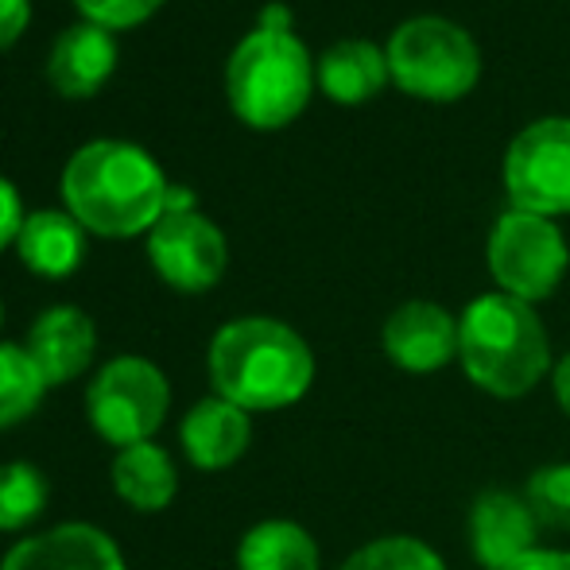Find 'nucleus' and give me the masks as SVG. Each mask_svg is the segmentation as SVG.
I'll return each mask as SVG.
<instances>
[{
	"instance_id": "10",
	"label": "nucleus",
	"mask_w": 570,
	"mask_h": 570,
	"mask_svg": "<svg viewBox=\"0 0 570 570\" xmlns=\"http://www.w3.org/2000/svg\"><path fill=\"white\" fill-rule=\"evenodd\" d=\"M389 361L404 373H435L458 357V318L439 303H400L381 331Z\"/></svg>"
},
{
	"instance_id": "13",
	"label": "nucleus",
	"mask_w": 570,
	"mask_h": 570,
	"mask_svg": "<svg viewBox=\"0 0 570 570\" xmlns=\"http://www.w3.org/2000/svg\"><path fill=\"white\" fill-rule=\"evenodd\" d=\"M98 350V331L94 318L78 307H51L36 318L28 334V357L43 373L47 389L51 384H70L86 373Z\"/></svg>"
},
{
	"instance_id": "16",
	"label": "nucleus",
	"mask_w": 570,
	"mask_h": 570,
	"mask_svg": "<svg viewBox=\"0 0 570 570\" xmlns=\"http://www.w3.org/2000/svg\"><path fill=\"white\" fill-rule=\"evenodd\" d=\"M318 90L338 106H361L373 101L384 86L392 82L389 75V55L368 39H342V43L326 47L318 59Z\"/></svg>"
},
{
	"instance_id": "27",
	"label": "nucleus",
	"mask_w": 570,
	"mask_h": 570,
	"mask_svg": "<svg viewBox=\"0 0 570 570\" xmlns=\"http://www.w3.org/2000/svg\"><path fill=\"white\" fill-rule=\"evenodd\" d=\"M504 570H570V556H567V551H543V548H535L532 556L517 559V563L504 567Z\"/></svg>"
},
{
	"instance_id": "12",
	"label": "nucleus",
	"mask_w": 570,
	"mask_h": 570,
	"mask_svg": "<svg viewBox=\"0 0 570 570\" xmlns=\"http://www.w3.org/2000/svg\"><path fill=\"white\" fill-rule=\"evenodd\" d=\"M0 570H125V556L101 528L59 524L16 543Z\"/></svg>"
},
{
	"instance_id": "15",
	"label": "nucleus",
	"mask_w": 570,
	"mask_h": 570,
	"mask_svg": "<svg viewBox=\"0 0 570 570\" xmlns=\"http://www.w3.org/2000/svg\"><path fill=\"white\" fill-rule=\"evenodd\" d=\"M183 451H187L190 465L198 470H226L248 451V439H253V423L248 412L222 396L198 400L187 415H183Z\"/></svg>"
},
{
	"instance_id": "14",
	"label": "nucleus",
	"mask_w": 570,
	"mask_h": 570,
	"mask_svg": "<svg viewBox=\"0 0 570 570\" xmlns=\"http://www.w3.org/2000/svg\"><path fill=\"white\" fill-rule=\"evenodd\" d=\"M117 70V43L114 31L98 23H75L51 47L47 78L62 98H94Z\"/></svg>"
},
{
	"instance_id": "25",
	"label": "nucleus",
	"mask_w": 570,
	"mask_h": 570,
	"mask_svg": "<svg viewBox=\"0 0 570 570\" xmlns=\"http://www.w3.org/2000/svg\"><path fill=\"white\" fill-rule=\"evenodd\" d=\"M23 229V206H20V195H16L12 183L0 175V248L16 245Z\"/></svg>"
},
{
	"instance_id": "1",
	"label": "nucleus",
	"mask_w": 570,
	"mask_h": 570,
	"mask_svg": "<svg viewBox=\"0 0 570 570\" xmlns=\"http://www.w3.org/2000/svg\"><path fill=\"white\" fill-rule=\"evenodd\" d=\"M167 187L159 164L128 140H94L70 156L62 171L67 214L98 237L151 233L164 218Z\"/></svg>"
},
{
	"instance_id": "6",
	"label": "nucleus",
	"mask_w": 570,
	"mask_h": 570,
	"mask_svg": "<svg viewBox=\"0 0 570 570\" xmlns=\"http://www.w3.org/2000/svg\"><path fill=\"white\" fill-rule=\"evenodd\" d=\"M167 404H171L167 376L144 357L109 361L94 376L90 396H86V412H90L94 431L106 443H114L117 451L136 443H151V435L167 420Z\"/></svg>"
},
{
	"instance_id": "20",
	"label": "nucleus",
	"mask_w": 570,
	"mask_h": 570,
	"mask_svg": "<svg viewBox=\"0 0 570 570\" xmlns=\"http://www.w3.org/2000/svg\"><path fill=\"white\" fill-rule=\"evenodd\" d=\"M43 392L47 381L36 368V361L28 357V350L0 342V431L28 420L43 400Z\"/></svg>"
},
{
	"instance_id": "21",
	"label": "nucleus",
	"mask_w": 570,
	"mask_h": 570,
	"mask_svg": "<svg viewBox=\"0 0 570 570\" xmlns=\"http://www.w3.org/2000/svg\"><path fill=\"white\" fill-rule=\"evenodd\" d=\"M47 509V478L31 462L0 465V532H20Z\"/></svg>"
},
{
	"instance_id": "22",
	"label": "nucleus",
	"mask_w": 570,
	"mask_h": 570,
	"mask_svg": "<svg viewBox=\"0 0 570 570\" xmlns=\"http://www.w3.org/2000/svg\"><path fill=\"white\" fill-rule=\"evenodd\" d=\"M342 570H446V567L415 535H381V540L353 551L342 563Z\"/></svg>"
},
{
	"instance_id": "30",
	"label": "nucleus",
	"mask_w": 570,
	"mask_h": 570,
	"mask_svg": "<svg viewBox=\"0 0 570 570\" xmlns=\"http://www.w3.org/2000/svg\"><path fill=\"white\" fill-rule=\"evenodd\" d=\"M0 323H4V311H0Z\"/></svg>"
},
{
	"instance_id": "2",
	"label": "nucleus",
	"mask_w": 570,
	"mask_h": 570,
	"mask_svg": "<svg viewBox=\"0 0 570 570\" xmlns=\"http://www.w3.org/2000/svg\"><path fill=\"white\" fill-rule=\"evenodd\" d=\"M210 381L222 400L245 412H276L307 396L315 353L287 323L233 318L210 342Z\"/></svg>"
},
{
	"instance_id": "18",
	"label": "nucleus",
	"mask_w": 570,
	"mask_h": 570,
	"mask_svg": "<svg viewBox=\"0 0 570 570\" xmlns=\"http://www.w3.org/2000/svg\"><path fill=\"white\" fill-rule=\"evenodd\" d=\"M114 489L136 512H159L171 504L175 489H179V473H175V462L164 446L136 443L117 451L114 458Z\"/></svg>"
},
{
	"instance_id": "11",
	"label": "nucleus",
	"mask_w": 570,
	"mask_h": 570,
	"mask_svg": "<svg viewBox=\"0 0 570 570\" xmlns=\"http://www.w3.org/2000/svg\"><path fill=\"white\" fill-rule=\"evenodd\" d=\"M540 540V520L524 493L489 489L470 509V551L485 570H504L532 556Z\"/></svg>"
},
{
	"instance_id": "26",
	"label": "nucleus",
	"mask_w": 570,
	"mask_h": 570,
	"mask_svg": "<svg viewBox=\"0 0 570 570\" xmlns=\"http://www.w3.org/2000/svg\"><path fill=\"white\" fill-rule=\"evenodd\" d=\"M28 20H31V0H0V51H8L23 36Z\"/></svg>"
},
{
	"instance_id": "8",
	"label": "nucleus",
	"mask_w": 570,
	"mask_h": 570,
	"mask_svg": "<svg viewBox=\"0 0 570 570\" xmlns=\"http://www.w3.org/2000/svg\"><path fill=\"white\" fill-rule=\"evenodd\" d=\"M504 195L512 210L556 222L570 214V117L528 125L504 151Z\"/></svg>"
},
{
	"instance_id": "28",
	"label": "nucleus",
	"mask_w": 570,
	"mask_h": 570,
	"mask_svg": "<svg viewBox=\"0 0 570 570\" xmlns=\"http://www.w3.org/2000/svg\"><path fill=\"white\" fill-rule=\"evenodd\" d=\"M261 31H279V36H287V31H292V8L268 4L261 12Z\"/></svg>"
},
{
	"instance_id": "3",
	"label": "nucleus",
	"mask_w": 570,
	"mask_h": 570,
	"mask_svg": "<svg viewBox=\"0 0 570 570\" xmlns=\"http://www.w3.org/2000/svg\"><path fill=\"white\" fill-rule=\"evenodd\" d=\"M458 361L481 392L517 400L548 376L551 342L532 303L489 292L458 318Z\"/></svg>"
},
{
	"instance_id": "9",
	"label": "nucleus",
	"mask_w": 570,
	"mask_h": 570,
	"mask_svg": "<svg viewBox=\"0 0 570 570\" xmlns=\"http://www.w3.org/2000/svg\"><path fill=\"white\" fill-rule=\"evenodd\" d=\"M148 256L151 268L159 272L164 284L175 292H210L222 279L229 261V248L222 229L198 210L187 214H164L156 229L148 233Z\"/></svg>"
},
{
	"instance_id": "24",
	"label": "nucleus",
	"mask_w": 570,
	"mask_h": 570,
	"mask_svg": "<svg viewBox=\"0 0 570 570\" xmlns=\"http://www.w3.org/2000/svg\"><path fill=\"white\" fill-rule=\"evenodd\" d=\"M164 0H75V8L82 12L86 23H98L106 31H125L144 23L148 16L159 12Z\"/></svg>"
},
{
	"instance_id": "7",
	"label": "nucleus",
	"mask_w": 570,
	"mask_h": 570,
	"mask_svg": "<svg viewBox=\"0 0 570 570\" xmlns=\"http://www.w3.org/2000/svg\"><path fill=\"white\" fill-rule=\"evenodd\" d=\"M489 272L497 287L512 299L540 303L567 276V240L551 218L524 210H504L489 233Z\"/></svg>"
},
{
	"instance_id": "23",
	"label": "nucleus",
	"mask_w": 570,
	"mask_h": 570,
	"mask_svg": "<svg viewBox=\"0 0 570 570\" xmlns=\"http://www.w3.org/2000/svg\"><path fill=\"white\" fill-rule=\"evenodd\" d=\"M524 501L532 504L540 528L570 532V462L540 465V470L528 478Z\"/></svg>"
},
{
	"instance_id": "29",
	"label": "nucleus",
	"mask_w": 570,
	"mask_h": 570,
	"mask_svg": "<svg viewBox=\"0 0 570 570\" xmlns=\"http://www.w3.org/2000/svg\"><path fill=\"white\" fill-rule=\"evenodd\" d=\"M551 384H556V400H559V407H563L567 420H570V353H567V357L556 365V376H551Z\"/></svg>"
},
{
	"instance_id": "4",
	"label": "nucleus",
	"mask_w": 570,
	"mask_h": 570,
	"mask_svg": "<svg viewBox=\"0 0 570 570\" xmlns=\"http://www.w3.org/2000/svg\"><path fill=\"white\" fill-rule=\"evenodd\" d=\"M315 75L318 70L311 62V51L303 47V39H295V31L279 36V31L256 28L229 55V106L248 128L272 132V128L292 125L307 109L318 82Z\"/></svg>"
},
{
	"instance_id": "5",
	"label": "nucleus",
	"mask_w": 570,
	"mask_h": 570,
	"mask_svg": "<svg viewBox=\"0 0 570 570\" xmlns=\"http://www.w3.org/2000/svg\"><path fill=\"white\" fill-rule=\"evenodd\" d=\"M389 75L404 94L423 101H458L478 86L481 51L465 28L446 16H412L392 31Z\"/></svg>"
},
{
	"instance_id": "19",
	"label": "nucleus",
	"mask_w": 570,
	"mask_h": 570,
	"mask_svg": "<svg viewBox=\"0 0 570 570\" xmlns=\"http://www.w3.org/2000/svg\"><path fill=\"white\" fill-rule=\"evenodd\" d=\"M318 543L292 520H264L240 540L237 570H318Z\"/></svg>"
},
{
	"instance_id": "17",
	"label": "nucleus",
	"mask_w": 570,
	"mask_h": 570,
	"mask_svg": "<svg viewBox=\"0 0 570 570\" xmlns=\"http://www.w3.org/2000/svg\"><path fill=\"white\" fill-rule=\"evenodd\" d=\"M16 253L36 276L67 279L78 272L86 256V229L78 226L75 214L62 210H36L23 218V229L16 237Z\"/></svg>"
}]
</instances>
